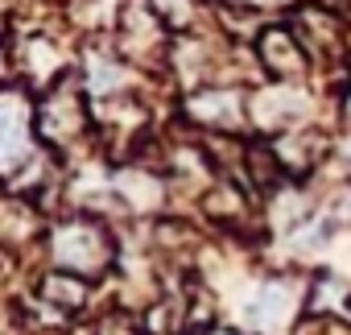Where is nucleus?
Here are the masks:
<instances>
[{"label": "nucleus", "mask_w": 351, "mask_h": 335, "mask_svg": "<svg viewBox=\"0 0 351 335\" xmlns=\"http://www.w3.org/2000/svg\"><path fill=\"white\" fill-rule=\"evenodd\" d=\"M277 310H281V290L277 286H265L261 298H256V306H252V314H261V323H273Z\"/></svg>", "instance_id": "1"}]
</instances>
